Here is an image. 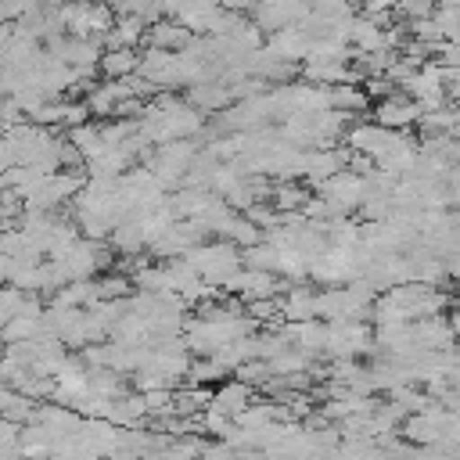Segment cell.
I'll return each mask as SVG.
<instances>
[{
	"label": "cell",
	"instance_id": "obj_8",
	"mask_svg": "<svg viewBox=\"0 0 460 460\" xmlns=\"http://www.w3.org/2000/svg\"><path fill=\"white\" fill-rule=\"evenodd\" d=\"M438 4H449V7H460V0H438Z\"/></svg>",
	"mask_w": 460,
	"mask_h": 460
},
{
	"label": "cell",
	"instance_id": "obj_5",
	"mask_svg": "<svg viewBox=\"0 0 460 460\" xmlns=\"http://www.w3.org/2000/svg\"><path fill=\"white\" fill-rule=\"evenodd\" d=\"M101 65H104V72H111V75H126V72L140 68V58L133 54V47H111V50L101 58Z\"/></svg>",
	"mask_w": 460,
	"mask_h": 460
},
{
	"label": "cell",
	"instance_id": "obj_6",
	"mask_svg": "<svg viewBox=\"0 0 460 460\" xmlns=\"http://www.w3.org/2000/svg\"><path fill=\"white\" fill-rule=\"evenodd\" d=\"M428 14H435V0H395V18L402 22H417Z\"/></svg>",
	"mask_w": 460,
	"mask_h": 460
},
{
	"label": "cell",
	"instance_id": "obj_3",
	"mask_svg": "<svg viewBox=\"0 0 460 460\" xmlns=\"http://www.w3.org/2000/svg\"><path fill=\"white\" fill-rule=\"evenodd\" d=\"M147 40H151V47L180 50V47L190 43V29L183 22H176V18H158V22L147 25Z\"/></svg>",
	"mask_w": 460,
	"mask_h": 460
},
{
	"label": "cell",
	"instance_id": "obj_4",
	"mask_svg": "<svg viewBox=\"0 0 460 460\" xmlns=\"http://www.w3.org/2000/svg\"><path fill=\"white\" fill-rule=\"evenodd\" d=\"M147 32V22L140 14H115V25L108 32V47H133Z\"/></svg>",
	"mask_w": 460,
	"mask_h": 460
},
{
	"label": "cell",
	"instance_id": "obj_2",
	"mask_svg": "<svg viewBox=\"0 0 460 460\" xmlns=\"http://www.w3.org/2000/svg\"><path fill=\"white\" fill-rule=\"evenodd\" d=\"M442 83H446V72L438 65H420L406 79V86L413 90V97H420V104H428V108H435L442 101Z\"/></svg>",
	"mask_w": 460,
	"mask_h": 460
},
{
	"label": "cell",
	"instance_id": "obj_1",
	"mask_svg": "<svg viewBox=\"0 0 460 460\" xmlns=\"http://www.w3.org/2000/svg\"><path fill=\"white\" fill-rule=\"evenodd\" d=\"M58 22L72 36H83V40L104 36L108 40V32L115 25V14H111V7L104 0H65L58 7Z\"/></svg>",
	"mask_w": 460,
	"mask_h": 460
},
{
	"label": "cell",
	"instance_id": "obj_7",
	"mask_svg": "<svg viewBox=\"0 0 460 460\" xmlns=\"http://www.w3.org/2000/svg\"><path fill=\"white\" fill-rule=\"evenodd\" d=\"M413 119V104H402V101H385L381 104V122H410Z\"/></svg>",
	"mask_w": 460,
	"mask_h": 460
}]
</instances>
